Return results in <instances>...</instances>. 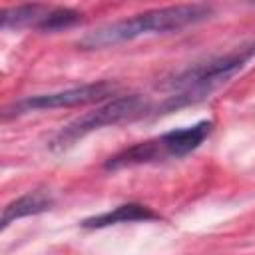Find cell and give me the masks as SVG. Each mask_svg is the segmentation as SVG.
<instances>
[{
	"label": "cell",
	"instance_id": "obj_1",
	"mask_svg": "<svg viewBox=\"0 0 255 255\" xmlns=\"http://www.w3.org/2000/svg\"><path fill=\"white\" fill-rule=\"evenodd\" d=\"M213 8L207 4H177V6L147 10V12L133 14L129 18H124L88 32L80 40V46L88 50H96V48H106L120 42H129L149 34L175 32L207 20Z\"/></svg>",
	"mask_w": 255,
	"mask_h": 255
},
{
	"label": "cell",
	"instance_id": "obj_2",
	"mask_svg": "<svg viewBox=\"0 0 255 255\" xmlns=\"http://www.w3.org/2000/svg\"><path fill=\"white\" fill-rule=\"evenodd\" d=\"M255 54V44L249 48H239L235 52H229L225 56L211 58L203 64L191 66L179 76H175L167 86L171 88V96L163 104L165 110L179 108L183 104H191L195 100H201L209 92H213L217 86L225 84L229 78H233Z\"/></svg>",
	"mask_w": 255,
	"mask_h": 255
},
{
	"label": "cell",
	"instance_id": "obj_3",
	"mask_svg": "<svg viewBox=\"0 0 255 255\" xmlns=\"http://www.w3.org/2000/svg\"><path fill=\"white\" fill-rule=\"evenodd\" d=\"M211 129H213V122L201 120L193 126L165 131L155 139H147V141L135 143V145L120 151L118 155L112 157V165H114V169H120V167L157 161L163 157H183V155L195 151L205 141V137L211 133Z\"/></svg>",
	"mask_w": 255,
	"mask_h": 255
},
{
	"label": "cell",
	"instance_id": "obj_4",
	"mask_svg": "<svg viewBox=\"0 0 255 255\" xmlns=\"http://www.w3.org/2000/svg\"><path fill=\"white\" fill-rule=\"evenodd\" d=\"M141 114H145V102L139 96L114 98V100L102 104L100 108H96L94 112H88V114L76 118L74 122L62 126L56 131V135L50 139V147L54 151H64L70 145H74L78 139L86 137L88 133H92L96 129H102L106 126H116L126 120L139 118Z\"/></svg>",
	"mask_w": 255,
	"mask_h": 255
},
{
	"label": "cell",
	"instance_id": "obj_5",
	"mask_svg": "<svg viewBox=\"0 0 255 255\" xmlns=\"http://www.w3.org/2000/svg\"><path fill=\"white\" fill-rule=\"evenodd\" d=\"M116 92L114 84L108 82H96V84H84L60 92H50V94H38V96H28L14 106L6 108L4 118L10 116H20L26 112H38V110H56V108H72V106H86L94 102H102L110 98Z\"/></svg>",
	"mask_w": 255,
	"mask_h": 255
},
{
	"label": "cell",
	"instance_id": "obj_6",
	"mask_svg": "<svg viewBox=\"0 0 255 255\" xmlns=\"http://www.w3.org/2000/svg\"><path fill=\"white\" fill-rule=\"evenodd\" d=\"M147 219H155V213L149 207L139 205V203H124L110 211L84 219L82 225L88 229H102V227H110L118 223H133V221H147Z\"/></svg>",
	"mask_w": 255,
	"mask_h": 255
},
{
	"label": "cell",
	"instance_id": "obj_7",
	"mask_svg": "<svg viewBox=\"0 0 255 255\" xmlns=\"http://www.w3.org/2000/svg\"><path fill=\"white\" fill-rule=\"evenodd\" d=\"M50 207H52V197L44 191H30L26 195H20L18 199L10 201L4 207V211H2V229H6L16 219L48 211Z\"/></svg>",
	"mask_w": 255,
	"mask_h": 255
},
{
	"label": "cell",
	"instance_id": "obj_8",
	"mask_svg": "<svg viewBox=\"0 0 255 255\" xmlns=\"http://www.w3.org/2000/svg\"><path fill=\"white\" fill-rule=\"evenodd\" d=\"M48 6L42 4H22V6H14V8H6L0 14V26L2 30H10V28H24V26H40L42 20L48 14Z\"/></svg>",
	"mask_w": 255,
	"mask_h": 255
},
{
	"label": "cell",
	"instance_id": "obj_9",
	"mask_svg": "<svg viewBox=\"0 0 255 255\" xmlns=\"http://www.w3.org/2000/svg\"><path fill=\"white\" fill-rule=\"evenodd\" d=\"M80 12L72 10V8H50L46 18L42 20V24L38 26L40 30H46V32H56V30H64V28H70L74 24L80 22Z\"/></svg>",
	"mask_w": 255,
	"mask_h": 255
}]
</instances>
